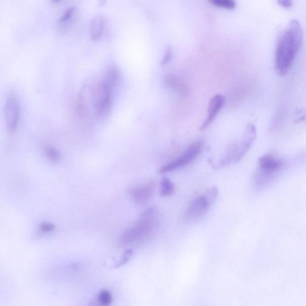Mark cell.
<instances>
[{"label":"cell","mask_w":306,"mask_h":306,"mask_svg":"<svg viewBox=\"0 0 306 306\" xmlns=\"http://www.w3.org/2000/svg\"><path fill=\"white\" fill-rule=\"evenodd\" d=\"M303 43V32L300 24L297 20L291 21L277 39L275 64L280 77L289 73Z\"/></svg>","instance_id":"1"},{"label":"cell","mask_w":306,"mask_h":306,"mask_svg":"<svg viewBox=\"0 0 306 306\" xmlns=\"http://www.w3.org/2000/svg\"><path fill=\"white\" fill-rule=\"evenodd\" d=\"M159 222V213L155 208L144 212L139 220L126 230L117 241V246L123 248L145 242L153 235Z\"/></svg>","instance_id":"2"},{"label":"cell","mask_w":306,"mask_h":306,"mask_svg":"<svg viewBox=\"0 0 306 306\" xmlns=\"http://www.w3.org/2000/svg\"><path fill=\"white\" fill-rule=\"evenodd\" d=\"M114 96L104 85L102 80L93 84L91 95V107L93 118L98 121L105 120L112 109Z\"/></svg>","instance_id":"3"},{"label":"cell","mask_w":306,"mask_h":306,"mask_svg":"<svg viewBox=\"0 0 306 306\" xmlns=\"http://www.w3.org/2000/svg\"><path fill=\"white\" fill-rule=\"evenodd\" d=\"M256 136V128L254 125L250 124L247 126L242 139L229 146L225 157L220 161L219 167H226L242 159L253 145Z\"/></svg>","instance_id":"4"},{"label":"cell","mask_w":306,"mask_h":306,"mask_svg":"<svg viewBox=\"0 0 306 306\" xmlns=\"http://www.w3.org/2000/svg\"><path fill=\"white\" fill-rule=\"evenodd\" d=\"M218 194V190L216 187H212L204 194L195 198L187 209L185 215V220L190 221L199 218L206 213L217 198Z\"/></svg>","instance_id":"5"},{"label":"cell","mask_w":306,"mask_h":306,"mask_svg":"<svg viewBox=\"0 0 306 306\" xmlns=\"http://www.w3.org/2000/svg\"><path fill=\"white\" fill-rule=\"evenodd\" d=\"M258 165L257 182L258 185H262L282 170L284 162L276 155L268 153L260 158Z\"/></svg>","instance_id":"6"},{"label":"cell","mask_w":306,"mask_h":306,"mask_svg":"<svg viewBox=\"0 0 306 306\" xmlns=\"http://www.w3.org/2000/svg\"><path fill=\"white\" fill-rule=\"evenodd\" d=\"M203 147V142L200 140L192 143L181 156L162 167L159 170V173L164 174L174 171L192 163L202 152Z\"/></svg>","instance_id":"7"},{"label":"cell","mask_w":306,"mask_h":306,"mask_svg":"<svg viewBox=\"0 0 306 306\" xmlns=\"http://www.w3.org/2000/svg\"><path fill=\"white\" fill-rule=\"evenodd\" d=\"M7 130L10 133L16 131L20 117V107L16 93L11 92L7 97L5 107Z\"/></svg>","instance_id":"8"},{"label":"cell","mask_w":306,"mask_h":306,"mask_svg":"<svg viewBox=\"0 0 306 306\" xmlns=\"http://www.w3.org/2000/svg\"><path fill=\"white\" fill-rule=\"evenodd\" d=\"M121 74L115 65H110L107 68L102 81L113 96L118 92L121 84Z\"/></svg>","instance_id":"9"},{"label":"cell","mask_w":306,"mask_h":306,"mask_svg":"<svg viewBox=\"0 0 306 306\" xmlns=\"http://www.w3.org/2000/svg\"><path fill=\"white\" fill-rule=\"evenodd\" d=\"M225 102V98L221 95H217L213 97L209 103L208 114L206 120L200 127L199 130L203 131L212 124L217 114L221 110Z\"/></svg>","instance_id":"10"},{"label":"cell","mask_w":306,"mask_h":306,"mask_svg":"<svg viewBox=\"0 0 306 306\" xmlns=\"http://www.w3.org/2000/svg\"><path fill=\"white\" fill-rule=\"evenodd\" d=\"M166 85L180 96H186L189 94L190 85L185 79L174 74H168L164 78Z\"/></svg>","instance_id":"11"},{"label":"cell","mask_w":306,"mask_h":306,"mask_svg":"<svg viewBox=\"0 0 306 306\" xmlns=\"http://www.w3.org/2000/svg\"><path fill=\"white\" fill-rule=\"evenodd\" d=\"M154 189L155 182H149L133 190L132 197L136 203L141 205H146L152 199Z\"/></svg>","instance_id":"12"},{"label":"cell","mask_w":306,"mask_h":306,"mask_svg":"<svg viewBox=\"0 0 306 306\" xmlns=\"http://www.w3.org/2000/svg\"><path fill=\"white\" fill-rule=\"evenodd\" d=\"M104 28V19L102 16L93 18L90 28V34L93 40H97L101 37Z\"/></svg>","instance_id":"13"},{"label":"cell","mask_w":306,"mask_h":306,"mask_svg":"<svg viewBox=\"0 0 306 306\" xmlns=\"http://www.w3.org/2000/svg\"><path fill=\"white\" fill-rule=\"evenodd\" d=\"M175 187L170 179L167 177L162 178L161 181V195L168 197L174 193Z\"/></svg>","instance_id":"14"},{"label":"cell","mask_w":306,"mask_h":306,"mask_svg":"<svg viewBox=\"0 0 306 306\" xmlns=\"http://www.w3.org/2000/svg\"><path fill=\"white\" fill-rule=\"evenodd\" d=\"M43 152L46 158L50 161L57 162L60 159V152L54 147L47 146L45 147Z\"/></svg>","instance_id":"15"},{"label":"cell","mask_w":306,"mask_h":306,"mask_svg":"<svg viewBox=\"0 0 306 306\" xmlns=\"http://www.w3.org/2000/svg\"><path fill=\"white\" fill-rule=\"evenodd\" d=\"M212 5L220 8L233 10L236 8V3L235 0H208Z\"/></svg>","instance_id":"16"},{"label":"cell","mask_w":306,"mask_h":306,"mask_svg":"<svg viewBox=\"0 0 306 306\" xmlns=\"http://www.w3.org/2000/svg\"><path fill=\"white\" fill-rule=\"evenodd\" d=\"M98 300L103 305H109L112 303V295L109 291L103 290L98 294Z\"/></svg>","instance_id":"17"},{"label":"cell","mask_w":306,"mask_h":306,"mask_svg":"<svg viewBox=\"0 0 306 306\" xmlns=\"http://www.w3.org/2000/svg\"><path fill=\"white\" fill-rule=\"evenodd\" d=\"M75 9L74 7H70L67 9L66 12L63 14L62 16L60 17L59 23L60 25L66 24L67 23H69L72 17L74 15Z\"/></svg>","instance_id":"18"},{"label":"cell","mask_w":306,"mask_h":306,"mask_svg":"<svg viewBox=\"0 0 306 306\" xmlns=\"http://www.w3.org/2000/svg\"><path fill=\"white\" fill-rule=\"evenodd\" d=\"M133 255V251L131 249H129L125 251L123 257L121 259L119 262H118L115 268H118L121 267L124 265L128 263L129 260H131Z\"/></svg>","instance_id":"19"},{"label":"cell","mask_w":306,"mask_h":306,"mask_svg":"<svg viewBox=\"0 0 306 306\" xmlns=\"http://www.w3.org/2000/svg\"><path fill=\"white\" fill-rule=\"evenodd\" d=\"M55 229V226L51 222H44L42 223L39 228V232L42 234L52 232Z\"/></svg>","instance_id":"20"},{"label":"cell","mask_w":306,"mask_h":306,"mask_svg":"<svg viewBox=\"0 0 306 306\" xmlns=\"http://www.w3.org/2000/svg\"><path fill=\"white\" fill-rule=\"evenodd\" d=\"M172 49H169L165 54L164 59L162 60L161 66H165V65H167L168 63H169V61H170L172 58Z\"/></svg>","instance_id":"21"},{"label":"cell","mask_w":306,"mask_h":306,"mask_svg":"<svg viewBox=\"0 0 306 306\" xmlns=\"http://www.w3.org/2000/svg\"><path fill=\"white\" fill-rule=\"evenodd\" d=\"M279 5L285 9H291L293 6L292 0H277Z\"/></svg>","instance_id":"22"},{"label":"cell","mask_w":306,"mask_h":306,"mask_svg":"<svg viewBox=\"0 0 306 306\" xmlns=\"http://www.w3.org/2000/svg\"><path fill=\"white\" fill-rule=\"evenodd\" d=\"M52 1L54 3H58L60 1V0H52Z\"/></svg>","instance_id":"23"}]
</instances>
